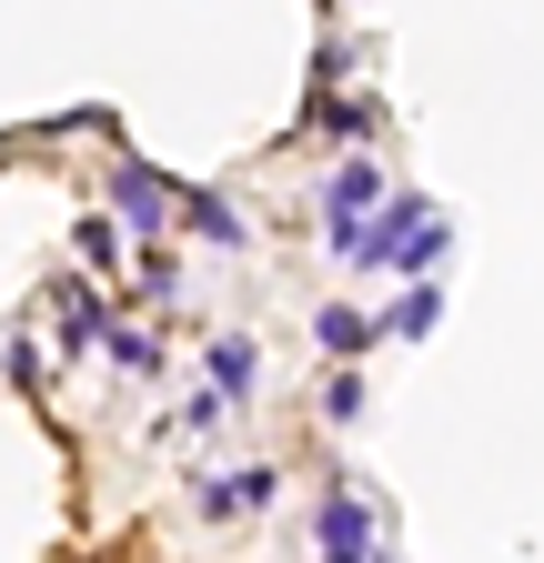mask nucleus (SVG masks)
I'll return each instance as SVG.
<instances>
[{"label":"nucleus","instance_id":"1","mask_svg":"<svg viewBox=\"0 0 544 563\" xmlns=\"http://www.w3.org/2000/svg\"><path fill=\"white\" fill-rule=\"evenodd\" d=\"M323 553H333V563H363V514L344 504V493L323 504Z\"/></svg>","mask_w":544,"mask_h":563},{"label":"nucleus","instance_id":"2","mask_svg":"<svg viewBox=\"0 0 544 563\" xmlns=\"http://www.w3.org/2000/svg\"><path fill=\"white\" fill-rule=\"evenodd\" d=\"M213 514H242V504H272V473H222L213 493H202Z\"/></svg>","mask_w":544,"mask_h":563}]
</instances>
